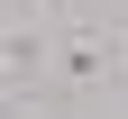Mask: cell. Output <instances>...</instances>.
Masks as SVG:
<instances>
[{"instance_id":"obj_1","label":"cell","mask_w":128,"mask_h":119,"mask_svg":"<svg viewBox=\"0 0 128 119\" xmlns=\"http://www.w3.org/2000/svg\"><path fill=\"white\" fill-rule=\"evenodd\" d=\"M64 73H73V82H101L110 73V46L101 37H73V46H64Z\"/></svg>"}]
</instances>
